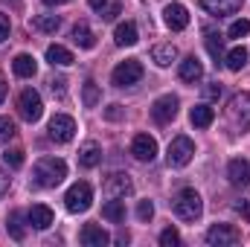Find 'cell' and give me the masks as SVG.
I'll return each instance as SVG.
<instances>
[{"mask_svg": "<svg viewBox=\"0 0 250 247\" xmlns=\"http://www.w3.org/2000/svg\"><path fill=\"white\" fill-rule=\"evenodd\" d=\"M35 184L44 186V189H56V186L62 184L64 178H67V163H64L62 157H41L38 163H35Z\"/></svg>", "mask_w": 250, "mask_h": 247, "instance_id": "6da1fadb", "label": "cell"}, {"mask_svg": "<svg viewBox=\"0 0 250 247\" xmlns=\"http://www.w3.org/2000/svg\"><path fill=\"white\" fill-rule=\"evenodd\" d=\"M3 160H6L12 169H18V166L23 163V151H21V148H12V151H6V154H3Z\"/></svg>", "mask_w": 250, "mask_h": 247, "instance_id": "74e56055", "label": "cell"}, {"mask_svg": "<svg viewBox=\"0 0 250 247\" xmlns=\"http://www.w3.org/2000/svg\"><path fill=\"white\" fill-rule=\"evenodd\" d=\"M227 35H230V38H245V35H250V21H248V18L233 21V23H230V29H227Z\"/></svg>", "mask_w": 250, "mask_h": 247, "instance_id": "1f68e13d", "label": "cell"}, {"mask_svg": "<svg viewBox=\"0 0 250 247\" xmlns=\"http://www.w3.org/2000/svg\"><path fill=\"white\" fill-rule=\"evenodd\" d=\"M224 64H227V70L239 73V70L248 64V50H245V47H233V50L224 56Z\"/></svg>", "mask_w": 250, "mask_h": 247, "instance_id": "f1b7e54d", "label": "cell"}, {"mask_svg": "<svg viewBox=\"0 0 250 247\" xmlns=\"http://www.w3.org/2000/svg\"><path fill=\"white\" fill-rule=\"evenodd\" d=\"M172 206H175L178 218H184V221H198L201 212H204V201H201V195H198L195 189H181V192L175 195Z\"/></svg>", "mask_w": 250, "mask_h": 247, "instance_id": "7a4b0ae2", "label": "cell"}, {"mask_svg": "<svg viewBox=\"0 0 250 247\" xmlns=\"http://www.w3.org/2000/svg\"><path fill=\"white\" fill-rule=\"evenodd\" d=\"M201 6L209 12V15H233L242 9V0H201Z\"/></svg>", "mask_w": 250, "mask_h": 247, "instance_id": "d6986e66", "label": "cell"}, {"mask_svg": "<svg viewBox=\"0 0 250 247\" xmlns=\"http://www.w3.org/2000/svg\"><path fill=\"white\" fill-rule=\"evenodd\" d=\"M9 32H12L9 15H3V12H0V41H6V38H9Z\"/></svg>", "mask_w": 250, "mask_h": 247, "instance_id": "f35d334b", "label": "cell"}, {"mask_svg": "<svg viewBox=\"0 0 250 247\" xmlns=\"http://www.w3.org/2000/svg\"><path fill=\"white\" fill-rule=\"evenodd\" d=\"M151 117H154V123L157 125H166L172 123L175 117H178V96H160L154 105H151Z\"/></svg>", "mask_w": 250, "mask_h": 247, "instance_id": "30bf717a", "label": "cell"}, {"mask_svg": "<svg viewBox=\"0 0 250 247\" xmlns=\"http://www.w3.org/2000/svg\"><path fill=\"white\" fill-rule=\"evenodd\" d=\"M6 230H9V236H12L15 242H21V239H23V227H21V212H12V215H9V221H6Z\"/></svg>", "mask_w": 250, "mask_h": 247, "instance_id": "d6a6232c", "label": "cell"}, {"mask_svg": "<svg viewBox=\"0 0 250 247\" xmlns=\"http://www.w3.org/2000/svg\"><path fill=\"white\" fill-rule=\"evenodd\" d=\"M18 114H21L26 123H38V120H41L44 102H41V93H38L35 87L21 90V96H18Z\"/></svg>", "mask_w": 250, "mask_h": 247, "instance_id": "3957f363", "label": "cell"}, {"mask_svg": "<svg viewBox=\"0 0 250 247\" xmlns=\"http://www.w3.org/2000/svg\"><path fill=\"white\" fill-rule=\"evenodd\" d=\"M73 134H76V120H73V117L56 114V117L50 120V140H56V143H70Z\"/></svg>", "mask_w": 250, "mask_h": 247, "instance_id": "9c48e42d", "label": "cell"}, {"mask_svg": "<svg viewBox=\"0 0 250 247\" xmlns=\"http://www.w3.org/2000/svg\"><path fill=\"white\" fill-rule=\"evenodd\" d=\"M151 215H154V204L151 201H140L137 204V218L140 221H151Z\"/></svg>", "mask_w": 250, "mask_h": 247, "instance_id": "d590c367", "label": "cell"}, {"mask_svg": "<svg viewBox=\"0 0 250 247\" xmlns=\"http://www.w3.org/2000/svg\"><path fill=\"white\" fill-rule=\"evenodd\" d=\"M47 84H50L53 96H64V93H67V79H64V76H53Z\"/></svg>", "mask_w": 250, "mask_h": 247, "instance_id": "8d00e7d4", "label": "cell"}, {"mask_svg": "<svg viewBox=\"0 0 250 247\" xmlns=\"http://www.w3.org/2000/svg\"><path fill=\"white\" fill-rule=\"evenodd\" d=\"M242 242V233L230 224H215L207 230V245L209 247H233Z\"/></svg>", "mask_w": 250, "mask_h": 247, "instance_id": "52a82bcc", "label": "cell"}, {"mask_svg": "<svg viewBox=\"0 0 250 247\" xmlns=\"http://www.w3.org/2000/svg\"><path fill=\"white\" fill-rule=\"evenodd\" d=\"M131 192H134V186L128 181V175H111L105 181V195L108 198H128Z\"/></svg>", "mask_w": 250, "mask_h": 247, "instance_id": "2e32d148", "label": "cell"}, {"mask_svg": "<svg viewBox=\"0 0 250 247\" xmlns=\"http://www.w3.org/2000/svg\"><path fill=\"white\" fill-rule=\"evenodd\" d=\"M201 76H204V64L198 62L195 56H189L181 62V79L184 82H201Z\"/></svg>", "mask_w": 250, "mask_h": 247, "instance_id": "484cf974", "label": "cell"}, {"mask_svg": "<svg viewBox=\"0 0 250 247\" xmlns=\"http://www.w3.org/2000/svg\"><path fill=\"white\" fill-rule=\"evenodd\" d=\"M236 209H239V212H242V215H245V218L250 221V201H242V204H239Z\"/></svg>", "mask_w": 250, "mask_h": 247, "instance_id": "7bdbcfd3", "label": "cell"}, {"mask_svg": "<svg viewBox=\"0 0 250 247\" xmlns=\"http://www.w3.org/2000/svg\"><path fill=\"white\" fill-rule=\"evenodd\" d=\"M131 154H134L140 163H151V160L157 157V143H154V137H148V134H137L134 143H131Z\"/></svg>", "mask_w": 250, "mask_h": 247, "instance_id": "8fae6325", "label": "cell"}, {"mask_svg": "<svg viewBox=\"0 0 250 247\" xmlns=\"http://www.w3.org/2000/svg\"><path fill=\"white\" fill-rule=\"evenodd\" d=\"M189 120L195 128H209L212 120H215V111L209 108V105H195L192 111H189Z\"/></svg>", "mask_w": 250, "mask_h": 247, "instance_id": "d4e9b609", "label": "cell"}, {"mask_svg": "<svg viewBox=\"0 0 250 247\" xmlns=\"http://www.w3.org/2000/svg\"><path fill=\"white\" fill-rule=\"evenodd\" d=\"M6 189H9V175L0 169V195H6Z\"/></svg>", "mask_w": 250, "mask_h": 247, "instance_id": "b9f144b4", "label": "cell"}, {"mask_svg": "<svg viewBox=\"0 0 250 247\" xmlns=\"http://www.w3.org/2000/svg\"><path fill=\"white\" fill-rule=\"evenodd\" d=\"M192 157H195V145H192V140H189V137H175V140L169 143L166 160H169V166H172V169H184Z\"/></svg>", "mask_w": 250, "mask_h": 247, "instance_id": "5b68a950", "label": "cell"}, {"mask_svg": "<svg viewBox=\"0 0 250 247\" xmlns=\"http://www.w3.org/2000/svg\"><path fill=\"white\" fill-rule=\"evenodd\" d=\"M111 79H114L117 87H131V84H137L143 79V64L137 62V59H125V62H120L114 67Z\"/></svg>", "mask_w": 250, "mask_h": 247, "instance_id": "8992f818", "label": "cell"}, {"mask_svg": "<svg viewBox=\"0 0 250 247\" xmlns=\"http://www.w3.org/2000/svg\"><path fill=\"white\" fill-rule=\"evenodd\" d=\"M160 245L163 247H178L181 245V233H178L175 227H166V230L160 233Z\"/></svg>", "mask_w": 250, "mask_h": 247, "instance_id": "e575fe53", "label": "cell"}, {"mask_svg": "<svg viewBox=\"0 0 250 247\" xmlns=\"http://www.w3.org/2000/svg\"><path fill=\"white\" fill-rule=\"evenodd\" d=\"M47 62L53 64V67H70L76 59H73V53H70L67 47H62V44H50V47H47Z\"/></svg>", "mask_w": 250, "mask_h": 247, "instance_id": "7402d4cb", "label": "cell"}, {"mask_svg": "<svg viewBox=\"0 0 250 247\" xmlns=\"http://www.w3.org/2000/svg\"><path fill=\"white\" fill-rule=\"evenodd\" d=\"M207 96H209V99H218V96H221V84H209V87H207Z\"/></svg>", "mask_w": 250, "mask_h": 247, "instance_id": "60d3db41", "label": "cell"}, {"mask_svg": "<svg viewBox=\"0 0 250 247\" xmlns=\"http://www.w3.org/2000/svg\"><path fill=\"white\" fill-rule=\"evenodd\" d=\"M207 50H209V56L215 59V64H221V62H224V56H227V53H224V41H221L215 32H209V35H207Z\"/></svg>", "mask_w": 250, "mask_h": 247, "instance_id": "f546056e", "label": "cell"}, {"mask_svg": "<svg viewBox=\"0 0 250 247\" xmlns=\"http://www.w3.org/2000/svg\"><path fill=\"white\" fill-rule=\"evenodd\" d=\"M15 134H18L15 123H12L9 117H0V143H9V140H15Z\"/></svg>", "mask_w": 250, "mask_h": 247, "instance_id": "836d02e7", "label": "cell"}, {"mask_svg": "<svg viewBox=\"0 0 250 247\" xmlns=\"http://www.w3.org/2000/svg\"><path fill=\"white\" fill-rule=\"evenodd\" d=\"M29 23H32V29H38V32H47V35H50V32H56V29L62 26L59 15H35Z\"/></svg>", "mask_w": 250, "mask_h": 247, "instance_id": "83f0119b", "label": "cell"}, {"mask_svg": "<svg viewBox=\"0 0 250 247\" xmlns=\"http://www.w3.org/2000/svg\"><path fill=\"white\" fill-rule=\"evenodd\" d=\"M79 239H82V245H87V247H105L111 242V236L99 224H84L82 233H79Z\"/></svg>", "mask_w": 250, "mask_h": 247, "instance_id": "9a60e30c", "label": "cell"}, {"mask_svg": "<svg viewBox=\"0 0 250 247\" xmlns=\"http://www.w3.org/2000/svg\"><path fill=\"white\" fill-rule=\"evenodd\" d=\"M163 21H166V26H169L172 32H181V29H187V26H189V12H187V6H181V3H169V6L163 9Z\"/></svg>", "mask_w": 250, "mask_h": 247, "instance_id": "7c38bea8", "label": "cell"}, {"mask_svg": "<svg viewBox=\"0 0 250 247\" xmlns=\"http://www.w3.org/2000/svg\"><path fill=\"white\" fill-rule=\"evenodd\" d=\"M105 117H108V120H120V117H123V105H111V108L105 111Z\"/></svg>", "mask_w": 250, "mask_h": 247, "instance_id": "ab89813d", "label": "cell"}, {"mask_svg": "<svg viewBox=\"0 0 250 247\" xmlns=\"http://www.w3.org/2000/svg\"><path fill=\"white\" fill-rule=\"evenodd\" d=\"M79 163H82L84 169H96V166L102 163V148H99V143H84V145L79 148Z\"/></svg>", "mask_w": 250, "mask_h": 247, "instance_id": "e0dca14e", "label": "cell"}, {"mask_svg": "<svg viewBox=\"0 0 250 247\" xmlns=\"http://www.w3.org/2000/svg\"><path fill=\"white\" fill-rule=\"evenodd\" d=\"M26 221H29L32 230H47V227L53 224V209H50L47 204H35V206L26 212Z\"/></svg>", "mask_w": 250, "mask_h": 247, "instance_id": "5bb4252c", "label": "cell"}, {"mask_svg": "<svg viewBox=\"0 0 250 247\" xmlns=\"http://www.w3.org/2000/svg\"><path fill=\"white\" fill-rule=\"evenodd\" d=\"M12 70H15V76H18V79H32V76L38 73V64H35V59H32V56L21 53V56H15Z\"/></svg>", "mask_w": 250, "mask_h": 247, "instance_id": "44dd1931", "label": "cell"}, {"mask_svg": "<svg viewBox=\"0 0 250 247\" xmlns=\"http://www.w3.org/2000/svg\"><path fill=\"white\" fill-rule=\"evenodd\" d=\"M90 204H93V189H90V184H84V181L73 184L67 189V195H64V206L70 212H87Z\"/></svg>", "mask_w": 250, "mask_h": 247, "instance_id": "277c9868", "label": "cell"}, {"mask_svg": "<svg viewBox=\"0 0 250 247\" xmlns=\"http://www.w3.org/2000/svg\"><path fill=\"white\" fill-rule=\"evenodd\" d=\"M114 41L120 44V47H134L137 41H140V32H137V23L134 21H125L117 26V32H114Z\"/></svg>", "mask_w": 250, "mask_h": 247, "instance_id": "ffe728a7", "label": "cell"}, {"mask_svg": "<svg viewBox=\"0 0 250 247\" xmlns=\"http://www.w3.org/2000/svg\"><path fill=\"white\" fill-rule=\"evenodd\" d=\"M99 99H102V93H99V84H96V82H84L82 102H84L87 108H96V105H99Z\"/></svg>", "mask_w": 250, "mask_h": 247, "instance_id": "4dcf8cb0", "label": "cell"}, {"mask_svg": "<svg viewBox=\"0 0 250 247\" xmlns=\"http://www.w3.org/2000/svg\"><path fill=\"white\" fill-rule=\"evenodd\" d=\"M102 218H108L111 224H123L125 221V204L120 198H111V201L102 206Z\"/></svg>", "mask_w": 250, "mask_h": 247, "instance_id": "4316f807", "label": "cell"}, {"mask_svg": "<svg viewBox=\"0 0 250 247\" xmlns=\"http://www.w3.org/2000/svg\"><path fill=\"white\" fill-rule=\"evenodd\" d=\"M47 6H62V3H70V0H44Z\"/></svg>", "mask_w": 250, "mask_h": 247, "instance_id": "ee69618b", "label": "cell"}, {"mask_svg": "<svg viewBox=\"0 0 250 247\" xmlns=\"http://www.w3.org/2000/svg\"><path fill=\"white\" fill-rule=\"evenodd\" d=\"M73 41H76L82 50H93V47H96V35H93V32H90V26H87V23H82V21L73 26Z\"/></svg>", "mask_w": 250, "mask_h": 247, "instance_id": "cb8c5ba5", "label": "cell"}, {"mask_svg": "<svg viewBox=\"0 0 250 247\" xmlns=\"http://www.w3.org/2000/svg\"><path fill=\"white\" fill-rule=\"evenodd\" d=\"M175 59H178V47L175 44H157L151 50V62L157 64V67H169Z\"/></svg>", "mask_w": 250, "mask_h": 247, "instance_id": "603a6c76", "label": "cell"}, {"mask_svg": "<svg viewBox=\"0 0 250 247\" xmlns=\"http://www.w3.org/2000/svg\"><path fill=\"white\" fill-rule=\"evenodd\" d=\"M230 120L239 125L242 131L250 128V93H236L233 99H230Z\"/></svg>", "mask_w": 250, "mask_h": 247, "instance_id": "ba28073f", "label": "cell"}, {"mask_svg": "<svg viewBox=\"0 0 250 247\" xmlns=\"http://www.w3.org/2000/svg\"><path fill=\"white\" fill-rule=\"evenodd\" d=\"M3 99H6V84L0 82V105H3Z\"/></svg>", "mask_w": 250, "mask_h": 247, "instance_id": "f6af8a7d", "label": "cell"}, {"mask_svg": "<svg viewBox=\"0 0 250 247\" xmlns=\"http://www.w3.org/2000/svg\"><path fill=\"white\" fill-rule=\"evenodd\" d=\"M227 178L233 186H248L250 184V163L245 157H233L227 166Z\"/></svg>", "mask_w": 250, "mask_h": 247, "instance_id": "4fadbf2b", "label": "cell"}, {"mask_svg": "<svg viewBox=\"0 0 250 247\" xmlns=\"http://www.w3.org/2000/svg\"><path fill=\"white\" fill-rule=\"evenodd\" d=\"M90 3V9L102 18V21H114L120 12H123V3L120 0H87Z\"/></svg>", "mask_w": 250, "mask_h": 247, "instance_id": "ac0fdd59", "label": "cell"}]
</instances>
